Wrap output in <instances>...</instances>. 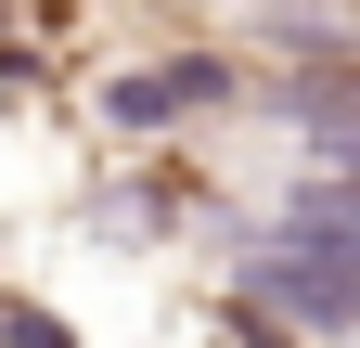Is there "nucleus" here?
<instances>
[{
  "label": "nucleus",
  "instance_id": "f257e3e1",
  "mask_svg": "<svg viewBox=\"0 0 360 348\" xmlns=\"http://www.w3.org/2000/svg\"><path fill=\"white\" fill-rule=\"evenodd\" d=\"M257 297H283L309 335H335V323H347L360 258H347V194H335V181H309V206H296V220L257 245Z\"/></svg>",
  "mask_w": 360,
  "mask_h": 348
}]
</instances>
